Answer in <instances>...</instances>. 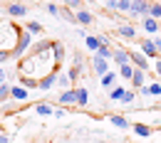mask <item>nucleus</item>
<instances>
[{"label": "nucleus", "mask_w": 161, "mask_h": 143, "mask_svg": "<svg viewBox=\"0 0 161 143\" xmlns=\"http://www.w3.org/2000/svg\"><path fill=\"white\" fill-rule=\"evenodd\" d=\"M20 27H15L13 22H0V52H15L18 40H20Z\"/></svg>", "instance_id": "f257e3e1"}, {"label": "nucleus", "mask_w": 161, "mask_h": 143, "mask_svg": "<svg viewBox=\"0 0 161 143\" xmlns=\"http://www.w3.org/2000/svg\"><path fill=\"white\" fill-rule=\"evenodd\" d=\"M30 47H32V35L22 30V32H20V40H18V47H15V52H13V57H22V54H27Z\"/></svg>", "instance_id": "f03ea898"}, {"label": "nucleus", "mask_w": 161, "mask_h": 143, "mask_svg": "<svg viewBox=\"0 0 161 143\" xmlns=\"http://www.w3.org/2000/svg\"><path fill=\"white\" fill-rule=\"evenodd\" d=\"M149 8H151V0H131V15L134 18H146L149 15Z\"/></svg>", "instance_id": "7ed1b4c3"}, {"label": "nucleus", "mask_w": 161, "mask_h": 143, "mask_svg": "<svg viewBox=\"0 0 161 143\" xmlns=\"http://www.w3.org/2000/svg\"><path fill=\"white\" fill-rule=\"evenodd\" d=\"M129 59H131V64H134L136 69H141V72H146V69H149V59H146V54H141V52L129 49Z\"/></svg>", "instance_id": "20e7f679"}, {"label": "nucleus", "mask_w": 161, "mask_h": 143, "mask_svg": "<svg viewBox=\"0 0 161 143\" xmlns=\"http://www.w3.org/2000/svg\"><path fill=\"white\" fill-rule=\"evenodd\" d=\"M60 104L62 106H77V89L72 86V89H64L60 94Z\"/></svg>", "instance_id": "39448f33"}, {"label": "nucleus", "mask_w": 161, "mask_h": 143, "mask_svg": "<svg viewBox=\"0 0 161 143\" xmlns=\"http://www.w3.org/2000/svg\"><path fill=\"white\" fill-rule=\"evenodd\" d=\"M92 69H94V74H99V77H104V74L109 72V64H107V59H104V57H99V54H94V59H92Z\"/></svg>", "instance_id": "423d86ee"}, {"label": "nucleus", "mask_w": 161, "mask_h": 143, "mask_svg": "<svg viewBox=\"0 0 161 143\" xmlns=\"http://www.w3.org/2000/svg\"><path fill=\"white\" fill-rule=\"evenodd\" d=\"M5 10H8L10 18H25L27 15V8L22 3H10V5H5Z\"/></svg>", "instance_id": "0eeeda50"}, {"label": "nucleus", "mask_w": 161, "mask_h": 143, "mask_svg": "<svg viewBox=\"0 0 161 143\" xmlns=\"http://www.w3.org/2000/svg\"><path fill=\"white\" fill-rule=\"evenodd\" d=\"M10 99H15V101H25V99H27V86L10 84Z\"/></svg>", "instance_id": "6e6552de"}, {"label": "nucleus", "mask_w": 161, "mask_h": 143, "mask_svg": "<svg viewBox=\"0 0 161 143\" xmlns=\"http://www.w3.org/2000/svg\"><path fill=\"white\" fill-rule=\"evenodd\" d=\"M141 52L146 57H159V49H156V42L154 40H141Z\"/></svg>", "instance_id": "1a4fd4ad"}, {"label": "nucleus", "mask_w": 161, "mask_h": 143, "mask_svg": "<svg viewBox=\"0 0 161 143\" xmlns=\"http://www.w3.org/2000/svg\"><path fill=\"white\" fill-rule=\"evenodd\" d=\"M55 82H57V72H55V74H47V77H42L40 82H37V89H42V91H50V89L55 86Z\"/></svg>", "instance_id": "9d476101"}, {"label": "nucleus", "mask_w": 161, "mask_h": 143, "mask_svg": "<svg viewBox=\"0 0 161 143\" xmlns=\"http://www.w3.org/2000/svg\"><path fill=\"white\" fill-rule=\"evenodd\" d=\"M112 59H114V64H131V59H129V49H114V54H112Z\"/></svg>", "instance_id": "9b49d317"}, {"label": "nucleus", "mask_w": 161, "mask_h": 143, "mask_svg": "<svg viewBox=\"0 0 161 143\" xmlns=\"http://www.w3.org/2000/svg\"><path fill=\"white\" fill-rule=\"evenodd\" d=\"M75 89H77V106L84 109V106L89 104V91H87L84 86H75Z\"/></svg>", "instance_id": "f8f14e48"}, {"label": "nucleus", "mask_w": 161, "mask_h": 143, "mask_svg": "<svg viewBox=\"0 0 161 143\" xmlns=\"http://www.w3.org/2000/svg\"><path fill=\"white\" fill-rule=\"evenodd\" d=\"M75 15H77V25H89V22L94 20V18H92V13H89V10H77V13H75Z\"/></svg>", "instance_id": "ddd939ff"}, {"label": "nucleus", "mask_w": 161, "mask_h": 143, "mask_svg": "<svg viewBox=\"0 0 161 143\" xmlns=\"http://www.w3.org/2000/svg\"><path fill=\"white\" fill-rule=\"evenodd\" d=\"M114 82H117V74H114V72H107V74L102 77V89H109V91H112V89H114Z\"/></svg>", "instance_id": "4468645a"}, {"label": "nucleus", "mask_w": 161, "mask_h": 143, "mask_svg": "<svg viewBox=\"0 0 161 143\" xmlns=\"http://www.w3.org/2000/svg\"><path fill=\"white\" fill-rule=\"evenodd\" d=\"M144 30H146V32H159L161 25H159V20H154V18L146 15V18H144Z\"/></svg>", "instance_id": "2eb2a0df"}, {"label": "nucleus", "mask_w": 161, "mask_h": 143, "mask_svg": "<svg viewBox=\"0 0 161 143\" xmlns=\"http://www.w3.org/2000/svg\"><path fill=\"white\" fill-rule=\"evenodd\" d=\"M109 121L114 123V126H117V128H121V131H124V128H129V126H131V123L126 121V116H119V114H114V116H109Z\"/></svg>", "instance_id": "dca6fc26"}, {"label": "nucleus", "mask_w": 161, "mask_h": 143, "mask_svg": "<svg viewBox=\"0 0 161 143\" xmlns=\"http://www.w3.org/2000/svg\"><path fill=\"white\" fill-rule=\"evenodd\" d=\"M117 35H119V37H126V40H131V37L136 35V30H134L131 25H121V27H117Z\"/></svg>", "instance_id": "f3484780"}, {"label": "nucleus", "mask_w": 161, "mask_h": 143, "mask_svg": "<svg viewBox=\"0 0 161 143\" xmlns=\"http://www.w3.org/2000/svg\"><path fill=\"white\" fill-rule=\"evenodd\" d=\"M25 32H30V35H42V25L40 22H35V20H30V22H25V27H22Z\"/></svg>", "instance_id": "a211bd4d"}, {"label": "nucleus", "mask_w": 161, "mask_h": 143, "mask_svg": "<svg viewBox=\"0 0 161 143\" xmlns=\"http://www.w3.org/2000/svg\"><path fill=\"white\" fill-rule=\"evenodd\" d=\"M57 84H60L62 89H72V79H69V74H67V72H57Z\"/></svg>", "instance_id": "6ab92c4d"}, {"label": "nucleus", "mask_w": 161, "mask_h": 143, "mask_svg": "<svg viewBox=\"0 0 161 143\" xmlns=\"http://www.w3.org/2000/svg\"><path fill=\"white\" fill-rule=\"evenodd\" d=\"M60 15H62V18H64L67 22H72V25H77V15L72 13V8H67V5H64V8L60 10Z\"/></svg>", "instance_id": "aec40b11"}, {"label": "nucleus", "mask_w": 161, "mask_h": 143, "mask_svg": "<svg viewBox=\"0 0 161 143\" xmlns=\"http://www.w3.org/2000/svg\"><path fill=\"white\" fill-rule=\"evenodd\" d=\"M84 44H87V49L97 52V49H99V44H102V40H99V37H94V35H89V37L84 40Z\"/></svg>", "instance_id": "412c9836"}, {"label": "nucleus", "mask_w": 161, "mask_h": 143, "mask_svg": "<svg viewBox=\"0 0 161 143\" xmlns=\"http://www.w3.org/2000/svg\"><path fill=\"white\" fill-rule=\"evenodd\" d=\"M134 64H121L119 67V74H121V79H131V74H134Z\"/></svg>", "instance_id": "4be33fe9"}, {"label": "nucleus", "mask_w": 161, "mask_h": 143, "mask_svg": "<svg viewBox=\"0 0 161 143\" xmlns=\"http://www.w3.org/2000/svg\"><path fill=\"white\" fill-rule=\"evenodd\" d=\"M131 84H134L136 89L144 86V72H141V69H134V74H131Z\"/></svg>", "instance_id": "5701e85b"}, {"label": "nucleus", "mask_w": 161, "mask_h": 143, "mask_svg": "<svg viewBox=\"0 0 161 143\" xmlns=\"http://www.w3.org/2000/svg\"><path fill=\"white\" fill-rule=\"evenodd\" d=\"M134 133L141 136V138H146V136H151V128H149V126H144V123H134Z\"/></svg>", "instance_id": "b1692460"}, {"label": "nucleus", "mask_w": 161, "mask_h": 143, "mask_svg": "<svg viewBox=\"0 0 161 143\" xmlns=\"http://www.w3.org/2000/svg\"><path fill=\"white\" fill-rule=\"evenodd\" d=\"M124 91H126L124 86H114V89L109 91V99H112V101H121V99H124Z\"/></svg>", "instance_id": "393cba45"}, {"label": "nucleus", "mask_w": 161, "mask_h": 143, "mask_svg": "<svg viewBox=\"0 0 161 143\" xmlns=\"http://www.w3.org/2000/svg\"><path fill=\"white\" fill-rule=\"evenodd\" d=\"M97 54L104 57V59H112V54H114V49L109 47V44H99V49H97Z\"/></svg>", "instance_id": "a878e982"}, {"label": "nucleus", "mask_w": 161, "mask_h": 143, "mask_svg": "<svg viewBox=\"0 0 161 143\" xmlns=\"http://www.w3.org/2000/svg\"><path fill=\"white\" fill-rule=\"evenodd\" d=\"M149 18L161 20V3H151V8H149Z\"/></svg>", "instance_id": "bb28decb"}, {"label": "nucleus", "mask_w": 161, "mask_h": 143, "mask_svg": "<svg viewBox=\"0 0 161 143\" xmlns=\"http://www.w3.org/2000/svg\"><path fill=\"white\" fill-rule=\"evenodd\" d=\"M52 52H55L57 62H62V57H64V47H62V42H52Z\"/></svg>", "instance_id": "cd10ccee"}, {"label": "nucleus", "mask_w": 161, "mask_h": 143, "mask_svg": "<svg viewBox=\"0 0 161 143\" xmlns=\"http://www.w3.org/2000/svg\"><path fill=\"white\" fill-rule=\"evenodd\" d=\"M10 99V84H0V104H5Z\"/></svg>", "instance_id": "c85d7f7f"}, {"label": "nucleus", "mask_w": 161, "mask_h": 143, "mask_svg": "<svg viewBox=\"0 0 161 143\" xmlns=\"http://www.w3.org/2000/svg\"><path fill=\"white\" fill-rule=\"evenodd\" d=\"M35 111H37L40 116H50V114H52V106H50V104H37Z\"/></svg>", "instance_id": "c756f323"}, {"label": "nucleus", "mask_w": 161, "mask_h": 143, "mask_svg": "<svg viewBox=\"0 0 161 143\" xmlns=\"http://www.w3.org/2000/svg\"><path fill=\"white\" fill-rule=\"evenodd\" d=\"M117 10L129 13V10H131V0H117Z\"/></svg>", "instance_id": "7c9ffc66"}, {"label": "nucleus", "mask_w": 161, "mask_h": 143, "mask_svg": "<svg viewBox=\"0 0 161 143\" xmlns=\"http://www.w3.org/2000/svg\"><path fill=\"white\" fill-rule=\"evenodd\" d=\"M149 94L151 96H161V84H149Z\"/></svg>", "instance_id": "2f4dec72"}, {"label": "nucleus", "mask_w": 161, "mask_h": 143, "mask_svg": "<svg viewBox=\"0 0 161 143\" xmlns=\"http://www.w3.org/2000/svg\"><path fill=\"white\" fill-rule=\"evenodd\" d=\"M47 13L57 18V15H60V5H55V3H47Z\"/></svg>", "instance_id": "473e14b6"}, {"label": "nucleus", "mask_w": 161, "mask_h": 143, "mask_svg": "<svg viewBox=\"0 0 161 143\" xmlns=\"http://www.w3.org/2000/svg\"><path fill=\"white\" fill-rule=\"evenodd\" d=\"M64 5L72 8V10H80V8H82V0H64Z\"/></svg>", "instance_id": "72a5a7b5"}, {"label": "nucleus", "mask_w": 161, "mask_h": 143, "mask_svg": "<svg viewBox=\"0 0 161 143\" xmlns=\"http://www.w3.org/2000/svg\"><path fill=\"white\" fill-rule=\"evenodd\" d=\"M124 104H131L134 101V91H124V99H121Z\"/></svg>", "instance_id": "f704fd0d"}, {"label": "nucleus", "mask_w": 161, "mask_h": 143, "mask_svg": "<svg viewBox=\"0 0 161 143\" xmlns=\"http://www.w3.org/2000/svg\"><path fill=\"white\" fill-rule=\"evenodd\" d=\"M10 57H13V54H10V52H0V64H5V62L10 59Z\"/></svg>", "instance_id": "c9c22d12"}, {"label": "nucleus", "mask_w": 161, "mask_h": 143, "mask_svg": "<svg viewBox=\"0 0 161 143\" xmlns=\"http://www.w3.org/2000/svg\"><path fill=\"white\" fill-rule=\"evenodd\" d=\"M5 79H8V72H5V67H0V84H5Z\"/></svg>", "instance_id": "e433bc0d"}, {"label": "nucleus", "mask_w": 161, "mask_h": 143, "mask_svg": "<svg viewBox=\"0 0 161 143\" xmlns=\"http://www.w3.org/2000/svg\"><path fill=\"white\" fill-rule=\"evenodd\" d=\"M52 114H55L57 119H64V116H67V111H64V109H57V111H52Z\"/></svg>", "instance_id": "4c0bfd02"}, {"label": "nucleus", "mask_w": 161, "mask_h": 143, "mask_svg": "<svg viewBox=\"0 0 161 143\" xmlns=\"http://www.w3.org/2000/svg\"><path fill=\"white\" fill-rule=\"evenodd\" d=\"M107 8L109 10H117V0H107Z\"/></svg>", "instance_id": "58836bf2"}, {"label": "nucleus", "mask_w": 161, "mask_h": 143, "mask_svg": "<svg viewBox=\"0 0 161 143\" xmlns=\"http://www.w3.org/2000/svg\"><path fill=\"white\" fill-rule=\"evenodd\" d=\"M0 143H10V136H5V133H0Z\"/></svg>", "instance_id": "ea45409f"}, {"label": "nucleus", "mask_w": 161, "mask_h": 143, "mask_svg": "<svg viewBox=\"0 0 161 143\" xmlns=\"http://www.w3.org/2000/svg\"><path fill=\"white\" fill-rule=\"evenodd\" d=\"M154 69H156V74L161 77V57H159V62H156V67H154Z\"/></svg>", "instance_id": "a19ab883"}, {"label": "nucleus", "mask_w": 161, "mask_h": 143, "mask_svg": "<svg viewBox=\"0 0 161 143\" xmlns=\"http://www.w3.org/2000/svg\"><path fill=\"white\" fill-rule=\"evenodd\" d=\"M154 42H156V49H159V57H161V37H159V40H154Z\"/></svg>", "instance_id": "79ce46f5"}, {"label": "nucleus", "mask_w": 161, "mask_h": 143, "mask_svg": "<svg viewBox=\"0 0 161 143\" xmlns=\"http://www.w3.org/2000/svg\"><path fill=\"white\" fill-rule=\"evenodd\" d=\"M89 3H97V0H89Z\"/></svg>", "instance_id": "37998d69"}]
</instances>
